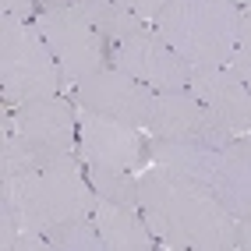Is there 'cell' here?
I'll return each mask as SVG.
<instances>
[{
  "mask_svg": "<svg viewBox=\"0 0 251 251\" xmlns=\"http://www.w3.org/2000/svg\"><path fill=\"white\" fill-rule=\"evenodd\" d=\"M68 4H75V0H39V7H43V11H53V7H68Z\"/></svg>",
  "mask_w": 251,
  "mask_h": 251,
  "instance_id": "23",
  "label": "cell"
},
{
  "mask_svg": "<svg viewBox=\"0 0 251 251\" xmlns=\"http://www.w3.org/2000/svg\"><path fill=\"white\" fill-rule=\"evenodd\" d=\"M188 89L195 92V99H202L216 113V121L233 138L251 135V92L230 64H223V68H191Z\"/></svg>",
  "mask_w": 251,
  "mask_h": 251,
  "instance_id": "11",
  "label": "cell"
},
{
  "mask_svg": "<svg viewBox=\"0 0 251 251\" xmlns=\"http://www.w3.org/2000/svg\"><path fill=\"white\" fill-rule=\"evenodd\" d=\"M85 174H89V184H92L96 198L138 205V174L113 170V166H99V163H85Z\"/></svg>",
  "mask_w": 251,
  "mask_h": 251,
  "instance_id": "16",
  "label": "cell"
},
{
  "mask_svg": "<svg viewBox=\"0 0 251 251\" xmlns=\"http://www.w3.org/2000/svg\"><path fill=\"white\" fill-rule=\"evenodd\" d=\"M237 248L251 251V216H241L237 220Z\"/></svg>",
  "mask_w": 251,
  "mask_h": 251,
  "instance_id": "22",
  "label": "cell"
},
{
  "mask_svg": "<svg viewBox=\"0 0 251 251\" xmlns=\"http://www.w3.org/2000/svg\"><path fill=\"white\" fill-rule=\"evenodd\" d=\"M64 89H68L64 71L36 22L0 14V92H4V103L18 106L28 99L60 96Z\"/></svg>",
  "mask_w": 251,
  "mask_h": 251,
  "instance_id": "4",
  "label": "cell"
},
{
  "mask_svg": "<svg viewBox=\"0 0 251 251\" xmlns=\"http://www.w3.org/2000/svg\"><path fill=\"white\" fill-rule=\"evenodd\" d=\"M0 202L14 205L18 220L46 233L50 226L78 220V216H92L96 209V191L85 174V159L81 156H64L53 163H43L18 184L0 180Z\"/></svg>",
  "mask_w": 251,
  "mask_h": 251,
  "instance_id": "2",
  "label": "cell"
},
{
  "mask_svg": "<svg viewBox=\"0 0 251 251\" xmlns=\"http://www.w3.org/2000/svg\"><path fill=\"white\" fill-rule=\"evenodd\" d=\"M75 4L85 11V18L110 39V46L127 39V36H135L145 25H152V22H142L135 11H127L124 4H117V0H75Z\"/></svg>",
  "mask_w": 251,
  "mask_h": 251,
  "instance_id": "15",
  "label": "cell"
},
{
  "mask_svg": "<svg viewBox=\"0 0 251 251\" xmlns=\"http://www.w3.org/2000/svg\"><path fill=\"white\" fill-rule=\"evenodd\" d=\"M138 205L152 237L166 251H230L237 248V220L212 188L149 163L138 170Z\"/></svg>",
  "mask_w": 251,
  "mask_h": 251,
  "instance_id": "1",
  "label": "cell"
},
{
  "mask_svg": "<svg viewBox=\"0 0 251 251\" xmlns=\"http://www.w3.org/2000/svg\"><path fill=\"white\" fill-rule=\"evenodd\" d=\"M241 14L233 0H166L152 25L191 68H223L237 46Z\"/></svg>",
  "mask_w": 251,
  "mask_h": 251,
  "instance_id": "3",
  "label": "cell"
},
{
  "mask_svg": "<svg viewBox=\"0 0 251 251\" xmlns=\"http://www.w3.org/2000/svg\"><path fill=\"white\" fill-rule=\"evenodd\" d=\"M36 28L43 32L46 46L53 50L68 89L75 85V81H81L85 75H96V71L110 68V50L113 46H110V39L103 36V32L85 18V11H81L78 4L39 11Z\"/></svg>",
  "mask_w": 251,
  "mask_h": 251,
  "instance_id": "6",
  "label": "cell"
},
{
  "mask_svg": "<svg viewBox=\"0 0 251 251\" xmlns=\"http://www.w3.org/2000/svg\"><path fill=\"white\" fill-rule=\"evenodd\" d=\"M230 68L241 75V81L251 92V11L241 14V28H237V46H233V57H230Z\"/></svg>",
  "mask_w": 251,
  "mask_h": 251,
  "instance_id": "19",
  "label": "cell"
},
{
  "mask_svg": "<svg viewBox=\"0 0 251 251\" xmlns=\"http://www.w3.org/2000/svg\"><path fill=\"white\" fill-rule=\"evenodd\" d=\"M75 99V106H85V110H96L103 117H113V121H124V124H135V127H149L152 121V106H156V92L135 81L131 75L117 71L113 64L96 75H85L81 81L64 92Z\"/></svg>",
  "mask_w": 251,
  "mask_h": 251,
  "instance_id": "8",
  "label": "cell"
},
{
  "mask_svg": "<svg viewBox=\"0 0 251 251\" xmlns=\"http://www.w3.org/2000/svg\"><path fill=\"white\" fill-rule=\"evenodd\" d=\"M39 0H0V14H11V18L22 22H36L39 18Z\"/></svg>",
  "mask_w": 251,
  "mask_h": 251,
  "instance_id": "20",
  "label": "cell"
},
{
  "mask_svg": "<svg viewBox=\"0 0 251 251\" xmlns=\"http://www.w3.org/2000/svg\"><path fill=\"white\" fill-rule=\"evenodd\" d=\"M110 64L152 92H180L191 85V64L177 57V50L156 32V25H145L135 36L113 43Z\"/></svg>",
  "mask_w": 251,
  "mask_h": 251,
  "instance_id": "7",
  "label": "cell"
},
{
  "mask_svg": "<svg viewBox=\"0 0 251 251\" xmlns=\"http://www.w3.org/2000/svg\"><path fill=\"white\" fill-rule=\"evenodd\" d=\"M96 230L103 237L106 251H152L159 241L152 237L142 205H124V202H110V198H96L92 209Z\"/></svg>",
  "mask_w": 251,
  "mask_h": 251,
  "instance_id": "13",
  "label": "cell"
},
{
  "mask_svg": "<svg viewBox=\"0 0 251 251\" xmlns=\"http://www.w3.org/2000/svg\"><path fill=\"white\" fill-rule=\"evenodd\" d=\"M46 241H50L53 251H106V244H103V237H99L92 216H78V220L50 226L46 230Z\"/></svg>",
  "mask_w": 251,
  "mask_h": 251,
  "instance_id": "17",
  "label": "cell"
},
{
  "mask_svg": "<svg viewBox=\"0 0 251 251\" xmlns=\"http://www.w3.org/2000/svg\"><path fill=\"white\" fill-rule=\"evenodd\" d=\"M145 135L149 138H177V142H205L216 149H223L233 138L202 99H195L191 89L156 92L152 121H149Z\"/></svg>",
  "mask_w": 251,
  "mask_h": 251,
  "instance_id": "10",
  "label": "cell"
},
{
  "mask_svg": "<svg viewBox=\"0 0 251 251\" xmlns=\"http://www.w3.org/2000/svg\"><path fill=\"white\" fill-rule=\"evenodd\" d=\"M233 4H237L241 11H251V0H233Z\"/></svg>",
  "mask_w": 251,
  "mask_h": 251,
  "instance_id": "24",
  "label": "cell"
},
{
  "mask_svg": "<svg viewBox=\"0 0 251 251\" xmlns=\"http://www.w3.org/2000/svg\"><path fill=\"white\" fill-rule=\"evenodd\" d=\"M212 195L223 202V209L241 220L251 216V135L230 138L220 152V166H216Z\"/></svg>",
  "mask_w": 251,
  "mask_h": 251,
  "instance_id": "12",
  "label": "cell"
},
{
  "mask_svg": "<svg viewBox=\"0 0 251 251\" xmlns=\"http://www.w3.org/2000/svg\"><path fill=\"white\" fill-rule=\"evenodd\" d=\"M0 127H7L39 166L64 156H78V106L64 92L46 99H28L18 106L4 103Z\"/></svg>",
  "mask_w": 251,
  "mask_h": 251,
  "instance_id": "5",
  "label": "cell"
},
{
  "mask_svg": "<svg viewBox=\"0 0 251 251\" xmlns=\"http://www.w3.org/2000/svg\"><path fill=\"white\" fill-rule=\"evenodd\" d=\"M223 149L205 145V142H177V138H149V163L166 166L180 177H191L198 184L212 188L216 166H220Z\"/></svg>",
  "mask_w": 251,
  "mask_h": 251,
  "instance_id": "14",
  "label": "cell"
},
{
  "mask_svg": "<svg viewBox=\"0 0 251 251\" xmlns=\"http://www.w3.org/2000/svg\"><path fill=\"white\" fill-rule=\"evenodd\" d=\"M0 248L4 251H53L46 241V233L28 230L18 220L14 205H7V202H0Z\"/></svg>",
  "mask_w": 251,
  "mask_h": 251,
  "instance_id": "18",
  "label": "cell"
},
{
  "mask_svg": "<svg viewBox=\"0 0 251 251\" xmlns=\"http://www.w3.org/2000/svg\"><path fill=\"white\" fill-rule=\"evenodd\" d=\"M117 4H124L127 11H135L142 22H152L156 14L166 7V0H117Z\"/></svg>",
  "mask_w": 251,
  "mask_h": 251,
  "instance_id": "21",
  "label": "cell"
},
{
  "mask_svg": "<svg viewBox=\"0 0 251 251\" xmlns=\"http://www.w3.org/2000/svg\"><path fill=\"white\" fill-rule=\"evenodd\" d=\"M78 156L85 163L138 174L149 166V135L135 124L78 106Z\"/></svg>",
  "mask_w": 251,
  "mask_h": 251,
  "instance_id": "9",
  "label": "cell"
}]
</instances>
